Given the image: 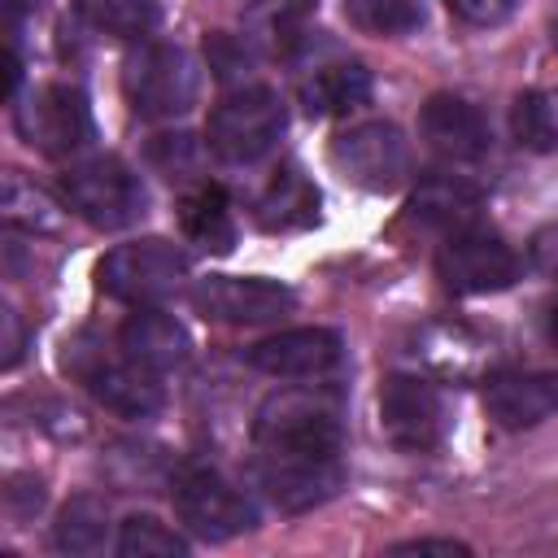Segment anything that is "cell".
Wrapping results in <instances>:
<instances>
[{
	"mask_svg": "<svg viewBox=\"0 0 558 558\" xmlns=\"http://www.w3.org/2000/svg\"><path fill=\"white\" fill-rule=\"evenodd\" d=\"M340 410L310 388H279L253 414L257 453H340Z\"/></svg>",
	"mask_w": 558,
	"mask_h": 558,
	"instance_id": "obj_1",
	"label": "cell"
},
{
	"mask_svg": "<svg viewBox=\"0 0 558 558\" xmlns=\"http://www.w3.org/2000/svg\"><path fill=\"white\" fill-rule=\"evenodd\" d=\"M65 205L96 231H122L148 214V192L122 157H87L61 174Z\"/></svg>",
	"mask_w": 558,
	"mask_h": 558,
	"instance_id": "obj_2",
	"label": "cell"
},
{
	"mask_svg": "<svg viewBox=\"0 0 558 558\" xmlns=\"http://www.w3.org/2000/svg\"><path fill=\"white\" fill-rule=\"evenodd\" d=\"M187 279V253L170 240H126L118 248H109L96 262V283L105 296L126 301V305H153L166 301L183 288Z\"/></svg>",
	"mask_w": 558,
	"mask_h": 558,
	"instance_id": "obj_3",
	"label": "cell"
},
{
	"mask_svg": "<svg viewBox=\"0 0 558 558\" xmlns=\"http://www.w3.org/2000/svg\"><path fill=\"white\" fill-rule=\"evenodd\" d=\"M122 92L140 118H179L196 105L201 70L179 44H140L122 65Z\"/></svg>",
	"mask_w": 558,
	"mask_h": 558,
	"instance_id": "obj_4",
	"label": "cell"
},
{
	"mask_svg": "<svg viewBox=\"0 0 558 558\" xmlns=\"http://www.w3.org/2000/svg\"><path fill=\"white\" fill-rule=\"evenodd\" d=\"M283 122H288L283 100L270 87H240L214 105V113L205 122V140L218 161L248 166L279 144Z\"/></svg>",
	"mask_w": 558,
	"mask_h": 558,
	"instance_id": "obj_5",
	"label": "cell"
},
{
	"mask_svg": "<svg viewBox=\"0 0 558 558\" xmlns=\"http://www.w3.org/2000/svg\"><path fill=\"white\" fill-rule=\"evenodd\" d=\"M17 135L44 157H74L96 140L92 105L70 83H39L13 105Z\"/></svg>",
	"mask_w": 558,
	"mask_h": 558,
	"instance_id": "obj_6",
	"label": "cell"
},
{
	"mask_svg": "<svg viewBox=\"0 0 558 558\" xmlns=\"http://www.w3.org/2000/svg\"><path fill=\"white\" fill-rule=\"evenodd\" d=\"M331 166L344 183L362 192H392L410 174V140L401 135L397 122L366 118L331 140Z\"/></svg>",
	"mask_w": 558,
	"mask_h": 558,
	"instance_id": "obj_7",
	"label": "cell"
},
{
	"mask_svg": "<svg viewBox=\"0 0 558 558\" xmlns=\"http://www.w3.org/2000/svg\"><path fill=\"white\" fill-rule=\"evenodd\" d=\"M170 497L187 532H196L201 541H231L257 527V506L244 497V488H235L209 466H183L174 475Z\"/></svg>",
	"mask_w": 558,
	"mask_h": 558,
	"instance_id": "obj_8",
	"label": "cell"
},
{
	"mask_svg": "<svg viewBox=\"0 0 558 558\" xmlns=\"http://www.w3.org/2000/svg\"><path fill=\"white\" fill-rule=\"evenodd\" d=\"M253 475L270 506H279L283 514L314 510L344 488L340 453H257Z\"/></svg>",
	"mask_w": 558,
	"mask_h": 558,
	"instance_id": "obj_9",
	"label": "cell"
},
{
	"mask_svg": "<svg viewBox=\"0 0 558 558\" xmlns=\"http://www.w3.org/2000/svg\"><path fill=\"white\" fill-rule=\"evenodd\" d=\"M192 310L209 323H235V327H257L292 314L296 292L279 279L262 275H209L192 292Z\"/></svg>",
	"mask_w": 558,
	"mask_h": 558,
	"instance_id": "obj_10",
	"label": "cell"
},
{
	"mask_svg": "<svg viewBox=\"0 0 558 558\" xmlns=\"http://www.w3.org/2000/svg\"><path fill=\"white\" fill-rule=\"evenodd\" d=\"M436 275L458 296H484V292H501L519 279V257L501 235L471 227V231L445 235V244L436 253Z\"/></svg>",
	"mask_w": 558,
	"mask_h": 558,
	"instance_id": "obj_11",
	"label": "cell"
},
{
	"mask_svg": "<svg viewBox=\"0 0 558 558\" xmlns=\"http://www.w3.org/2000/svg\"><path fill=\"white\" fill-rule=\"evenodd\" d=\"M65 366L74 371V379L113 414L122 418H148L166 405V392L157 384L153 371H144L140 362H131L126 353L122 357H109V353H96V349H78L65 357Z\"/></svg>",
	"mask_w": 558,
	"mask_h": 558,
	"instance_id": "obj_12",
	"label": "cell"
},
{
	"mask_svg": "<svg viewBox=\"0 0 558 558\" xmlns=\"http://www.w3.org/2000/svg\"><path fill=\"white\" fill-rule=\"evenodd\" d=\"M445 397L436 384L418 375H388L379 388V432L405 449V453H427L445 440Z\"/></svg>",
	"mask_w": 558,
	"mask_h": 558,
	"instance_id": "obj_13",
	"label": "cell"
},
{
	"mask_svg": "<svg viewBox=\"0 0 558 558\" xmlns=\"http://www.w3.org/2000/svg\"><path fill=\"white\" fill-rule=\"evenodd\" d=\"M248 366L275 379H318L331 375L344 357V340L331 327H288L266 340H257L248 353Z\"/></svg>",
	"mask_w": 558,
	"mask_h": 558,
	"instance_id": "obj_14",
	"label": "cell"
},
{
	"mask_svg": "<svg viewBox=\"0 0 558 558\" xmlns=\"http://www.w3.org/2000/svg\"><path fill=\"white\" fill-rule=\"evenodd\" d=\"M484 410L497 427L523 432L558 414V371H497L484 379Z\"/></svg>",
	"mask_w": 558,
	"mask_h": 558,
	"instance_id": "obj_15",
	"label": "cell"
},
{
	"mask_svg": "<svg viewBox=\"0 0 558 558\" xmlns=\"http://www.w3.org/2000/svg\"><path fill=\"white\" fill-rule=\"evenodd\" d=\"M418 135H423V144H427L436 157H445V161H480V157L488 153V144H493L484 113H480L471 100L449 96V92H440V96H432V100L423 105V113H418Z\"/></svg>",
	"mask_w": 558,
	"mask_h": 558,
	"instance_id": "obj_16",
	"label": "cell"
},
{
	"mask_svg": "<svg viewBox=\"0 0 558 558\" xmlns=\"http://www.w3.org/2000/svg\"><path fill=\"white\" fill-rule=\"evenodd\" d=\"M118 349L131 362H140L144 371L161 375V371H174L192 357V336L174 314L135 305V314H126V323L118 327Z\"/></svg>",
	"mask_w": 558,
	"mask_h": 558,
	"instance_id": "obj_17",
	"label": "cell"
},
{
	"mask_svg": "<svg viewBox=\"0 0 558 558\" xmlns=\"http://www.w3.org/2000/svg\"><path fill=\"white\" fill-rule=\"evenodd\" d=\"M410 218L418 227H432L440 235H458V231H471L480 222V209H484V192L471 183V179H458V174H432L414 187L410 196Z\"/></svg>",
	"mask_w": 558,
	"mask_h": 558,
	"instance_id": "obj_18",
	"label": "cell"
},
{
	"mask_svg": "<svg viewBox=\"0 0 558 558\" xmlns=\"http://www.w3.org/2000/svg\"><path fill=\"white\" fill-rule=\"evenodd\" d=\"M253 218L270 235L314 227L318 222V187H314V179L301 166H279L266 179V187H262V196L253 205Z\"/></svg>",
	"mask_w": 558,
	"mask_h": 558,
	"instance_id": "obj_19",
	"label": "cell"
},
{
	"mask_svg": "<svg viewBox=\"0 0 558 558\" xmlns=\"http://www.w3.org/2000/svg\"><path fill=\"white\" fill-rule=\"evenodd\" d=\"M371 96V74L357 61H336V65H318L310 78H301L296 100L310 118H336L349 113L357 105H366Z\"/></svg>",
	"mask_w": 558,
	"mask_h": 558,
	"instance_id": "obj_20",
	"label": "cell"
},
{
	"mask_svg": "<svg viewBox=\"0 0 558 558\" xmlns=\"http://www.w3.org/2000/svg\"><path fill=\"white\" fill-rule=\"evenodd\" d=\"M179 227L205 253H231V244H235L231 201L218 183H201L179 201Z\"/></svg>",
	"mask_w": 558,
	"mask_h": 558,
	"instance_id": "obj_21",
	"label": "cell"
},
{
	"mask_svg": "<svg viewBox=\"0 0 558 558\" xmlns=\"http://www.w3.org/2000/svg\"><path fill=\"white\" fill-rule=\"evenodd\" d=\"M109 541V510L100 497L92 493H78L61 506L57 523H52V545L61 554H74V558H87V554H100Z\"/></svg>",
	"mask_w": 558,
	"mask_h": 558,
	"instance_id": "obj_22",
	"label": "cell"
},
{
	"mask_svg": "<svg viewBox=\"0 0 558 558\" xmlns=\"http://www.w3.org/2000/svg\"><path fill=\"white\" fill-rule=\"evenodd\" d=\"M0 209H4V222L9 227H17V231H31V235H48V231H61V205L44 192V187H35V183H26L22 174H4V192H0Z\"/></svg>",
	"mask_w": 558,
	"mask_h": 558,
	"instance_id": "obj_23",
	"label": "cell"
},
{
	"mask_svg": "<svg viewBox=\"0 0 558 558\" xmlns=\"http://www.w3.org/2000/svg\"><path fill=\"white\" fill-rule=\"evenodd\" d=\"M510 131L532 153H558V96L554 92H523V96H514Z\"/></svg>",
	"mask_w": 558,
	"mask_h": 558,
	"instance_id": "obj_24",
	"label": "cell"
},
{
	"mask_svg": "<svg viewBox=\"0 0 558 558\" xmlns=\"http://www.w3.org/2000/svg\"><path fill=\"white\" fill-rule=\"evenodd\" d=\"M344 17L366 35L397 39V35L418 31L427 9H423V0H344Z\"/></svg>",
	"mask_w": 558,
	"mask_h": 558,
	"instance_id": "obj_25",
	"label": "cell"
},
{
	"mask_svg": "<svg viewBox=\"0 0 558 558\" xmlns=\"http://www.w3.org/2000/svg\"><path fill=\"white\" fill-rule=\"evenodd\" d=\"M187 541L166 527L157 514H131L118 527V554L122 558H187Z\"/></svg>",
	"mask_w": 558,
	"mask_h": 558,
	"instance_id": "obj_26",
	"label": "cell"
},
{
	"mask_svg": "<svg viewBox=\"0 0 558 558\" xmlns=\"http://www.w3.org/2000/svg\"><path fill=\"white\" fill-rule=\"evenodd\" d=\"M83 13L92 17L96 31L118 35V39H140L161 17L157 0H83Z\"/></svg>",
	"mask_w": 558,
	"mask_h": 558,
	"instance_id": "obj_27",
	"label": "cell"
},
{
	"mask_svg": "<svg viewBox=\"0 0 558 558\" xmlns=\"http://www.w3.org/2000/svg\"><path fill=\"white\" fill-rule=\"evenodd\" d=\"M253 26H257V39L270 44V52H288L305 31V4L301 0H266L262 9H253Z\"/></svg>",
	"mask_w": 558,
	"mask_h": 558,
	"instance_id": "obj_28",
	"label": "cell"
},
{
	"mask_svg": "<svg viewBox=\"0 0 558 558\" xmlns=\"http://www.w3.org/2000/svg\"><path fill=\"white\" fill-rule=\"evenodd\" d=\"M148 161L161 170V174H183V170H192V161H196V144H192V135H183V131H174V135H153V144H148Z\"/></svg>",
	"mask_w": 558,
	"mask_h": 558,
	"instance_id": "obj_29",
	"label": "cell"
},
{
	"mask_svg": "<svg viewBox=\"0 0 558 558\" xmlns=\"http://www.w3.org/2000/svg\"><path fill=\"white\" fill-rule=\"evenodd\" d=\"M453 17H462L466 26H497L514 13V0H445Z\"/></svg>",
	"mask_w": 558,
	"mask_h": 558,
	"instance_id": "obj_30",
	"label": "cell"
},
{
	"mask_svg": "<svg viewBox=\"0 0 558 558\" xmlns=\"http://www.w3.org/2000/svg\"><path fill=\"white\" fill-rule=\"evenodd\" d=\"M388 554H449V558L458 554V558H466L471 549L453 536H414V541H397Z\"/></svg>",
	"mask_w": 558,
	"mask_h": 558,
	"instance_id": "obj_31",
	"label": "cell"
},
{
	"mask_svg": "<svg viewBox=\"0 0 558 558\" xmlns=\"http://www.w3.org/2000/svg\"><path fill=\"white\" fill-rule=\"evenodd\" d=\"M0 323H4V344H0V349H4V357H0V362H4V371H13V366H17V357H22V327H17V310H13V305H4V310H0Z\"/></svg>",
	"mask_w": 558,
	"mask_h": 558,
	"instance_id": "obj_32",
	"label": "cell"
},
{
	"mask_svg": "<svg viewBox=\"0 0 558 558\" xmlns=\"http://www.w3.org/2000/svg\"><path fill=\"white\" fill-rule=\"evenodd\" d=\"M532 253H536V266H541L545 275H554V279H558V227L541 231V235H536V244H532Z\"/></svg>",
	"mask_w": 558,
	"mask_h": 558,
	"instance_id": "obj_33",
	"label": "cell"
},
{
	"mask_svg": "<svg viewBox=\"0 0 558 558\" xmlns=\"http://www.w3.org/2000/svg\"><path fill=\"white\" fill-rule=\"evenodd\" d=\"M545 327H549V340H554V349H558V296L549 301V314H545Z\"/></svg>",
	"mask_w": 558,
	"mask_h": 558,
	"instance_id": "obj_34",
	"label": "cell"
}]
</instances>
